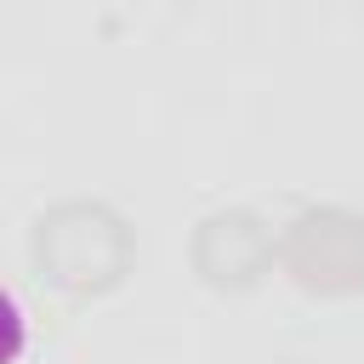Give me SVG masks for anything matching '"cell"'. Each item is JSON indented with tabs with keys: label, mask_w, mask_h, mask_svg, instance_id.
<instances>
[{
	"label": "cell",
	"mask_w": 364,
	"mask_h": 364,
	"mask_svg": "<svg viewBox=\"0 0 364 364\" xmlns=\"http://www.w3.org/2000/svg\"><path fill=\"white\" fill-rule=\"evenodd\" d=\"M273 256V239L262 228V216L228 205V210H210L199 228H193V267L210 279V284H256V273L267 267Z\"/></svg>",
	"instance_id": "3957f363"
},
{
	"label": "cell",
	"mask_w": 364,
	"mask_h": 364,
	"mask_svg": "<svg viewBox=\"0 0 364 364\" xmlns=\"http://www.w3.org/2000/svg\"><path fill=\"white\" fill-rule=\"evenodd\" d=\"M28 256L40 279L85 296V290H108L131 267V233L119 210H108L102 199H57L51 210H40Z\"/></svg>",
	"instance_id": "6da1fadb"
},
{
	"label": "cell",
	"mask_w": 364,
	"mask_h": 364,
	"mask_svg": "<svg viewBox=\"0 0 364 364\" xmlns=\"http://www.w3.org/2000/svg\"><path fill=\"white\" fill-rule=\"evenodd\" d=\"M284 267L307 290H364V216L347 205H307L284 228Z\"/></svg>",
	"instance_id": "7a4b0ae2"
}]
</instances>
